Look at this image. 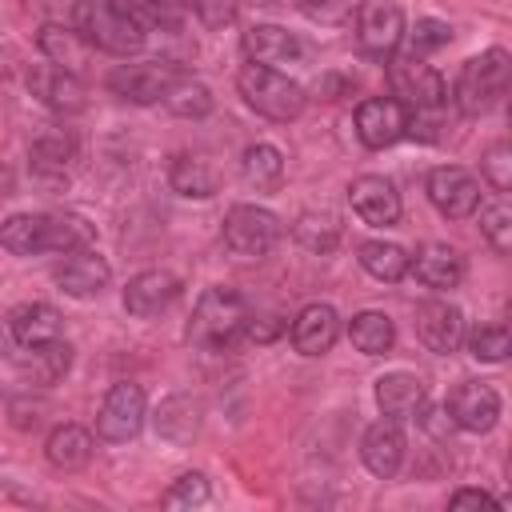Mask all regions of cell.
<instances>
[{"instance_id":"obj_15","label":"cell","mask_w":512,"mask_h":512,"mask_svg":"<svg viewBox=\"0 0 512 512\" xmlns=\"http://www.w3.org/2000/svg\"><path fill=\"white\" fill-rule=\"evenodd\" d=\"M52 280L60 284V292L76 296V300H88V296H100L112 280V268L104 256H96L92 248H76V252H64V260L56 264Z\"/></svg>"},{"instance_id":"obj_27","label":"cell","mask_w":512,"mask_h":512,"mask_svg":"<svg viewBox=\"0 0 512 512\" xmlns=\"http://www.w3.org/2000/svg\"><path fill=\"white\" fill-rule=\"evenodd\" d=\"M28 160H32V172L40 176H64V168L76 160V140L64 128H48L32 140Z\"/></svg>"},{"instance_id":"obj_19","label":"cell","mask_w":512,"mask_h":512,"mask_svg":"<svg viewBox=\"0 0 512 512\" xmlns=\"http://www.w3.org/2000/svg\"><path fill=\"white\" fill-rule=\"evenodd\" d=\"M404 432H400V420H376L368 432H364V440H360V460H364V468L372 472V476H380V480H392L396 472H400V464H404Z\"/></svg>"},{"instance_id":"obj_7","label":"cell","mask_w":512,"mask_h":512,"mask_svg":"<svg viewBox=\"0 0 512 512\" xmlns=\"http://www.w3.org/2000/svg\"><path fill=\"white\" fill-rule=\"evenodd\" d=\"M280 240V220L276 212L268 208H256V204H232L228 216H224V244L228 252L244 256V260H256V256H268Z\"/></svg>"},{"instance_id":"obj_37","label":"cell","mask_w":512,"mask_h":512,"mask_svg":"<svg viewBox=\"0 0 512 512\" xmlns=\"http://www.w3.org/2000/svg\"><path fill=\"white\" fill-rule=\"evenodd\" d=\"M468 352L476 360H488V364H500L508 356V328L504 324H476L468 332Z\"/></svg>"},{"instance_id":"obj_46","label":"cell","mask_w":512,"mask_h":512,"mask_svg":"<svg viewBox=\"0 0 512 512\" xmlns=\"http://www.w3.org/2000/svg\"><path fill=\"white\" fill-rule=\"evenodd\" d=\"M184 4H188V0H152V8H156V16H160V24H176V20H180V12H184Z\"/></svg>"},{"instance_id":"obj_1","label":"cell","mask_w":512,"mask_h":512,"mask_svg":"<svg viewBox=\"0 0 512 512\" xmlns=\"http://www.w3.org/2000/svg\"><path fill=\"white\" fill-rule=\"evenodd\" d=\"M96 232L76 212H20L0 224V248L12 256H40V252H76L92 248Z\"/></svg>"},{"instance_id":"obj_5","label":"cell","mask_w":512,"mask_h":512,"mask_svg":"<svg viewBox=\"0 0 512 512\" xmlns=\"http://www.w3.org/2000/svg\"><path fill=\"white\" fill-rule=\"evenodd\" d=\"M508 76H512V56H508L504 48H488V52L464 60V68H460V76H456V88H452L456 108H460L464 116L488 112V108L504 96Z\"/></svg>"},{"instance_id":"obj_20","label":"cell","mask_w":512,"mask_h":512,"mask_svg":"<svg viewBox=\"0 0 512 512\" xmlns=\"http://www.w3.org/2000/svg\"><path fill=\"white\" fill-rule=\"evenodd\" d=\"M244 56L252 64H268V68L284 72L288 64H296L304 56V44L288 28H280V24H252L244 32Z\"/></svg>"},{"instance_id":"obj_33","label":"cell","mask_w":512,"mask_h":512,"mask_svg":"<svg viewBox=\"0 0 512 512\" xmlns=\"http://www.w3.org/2000/svg\"><path fill=\"white\" fill-rule=\"evenodd\" d=\"M240 176H244V184H252V188H276L280 176H284V156H280V148H272V144H252V148H244Z\"/></svg>"},{"instance_id":"obj_23","label":"cell","mask_w":512,"mask_h":512,"mask_svg":"<svg viewBox=\"0 0 512 512\" xmlns=\"http://www.w3.org/2000/svg\"><path fill=\"white\" fill-rule=\"evenodd\" d=\"M408 272H416V280L424 288L444 292V288H456L464 280V256L456 248L432 240V244L416 248V256H408Z\"/></svg>"},{"instance_id":"obj_9","label":"cell","mask_w":512,"mask_h":512,"mask_svg":"<svg viewBox=\"0 0 512 512\" xmlns=\"http://www.w3.org/2000/svg\"><path fill=\"white\" fill-rule=\"evenodd\" d=\"M144 416H148V400H144V388H140V384H128V380H120V384H112V388H108V396H104V404H100V416H96V432H100V440L124 444V440H132V436L140 432Z\"/></svg>"},{"instance_id":"obj_22","label":"cell","mask_w":512,"mask_h":512,"mask_svg":"<svg viewBox=\"0 0 512 512\" xmlns=\"http://www.w3.org/2000/svg\"><path fill=\"white\" fill-rule=\"evenodd\" d=\"M8 332H12V340H16L20 348H40V344L60 340L64 320H60V312H56L52 304L28 300V304H16V308L8 312Z\"/></svg>"},{"instance_id":"obj_43","label":"cell","mask_w":512,"mask_h":512,"mask_svg":"<svg viewBox=\"0 0 512 512\" xmlns=\"http://www.w3.org/2000/svg\"><path fill=\"white\" fill-rule=\"evenodd\" d=\"M112 12H120V16H128V20H136L140 28H152V24H160V16H156V8H152V0H104Z\"/></svg>"},{"instance_id":"obj_4","label":"cell","mask_w":512,"mask_h":512,"mask_svg":"<svg viewBox=\"0 0 512 512\" xmlns=\"http://www.w3.org/2000/svg\"><path fill=\"white\" fill-rule=\"evenodd\" d=\"M68 24L88 40V48L112 52V56H132L144 48V28L120 12H112L104 0H76Z\"/></svg>"},{"instance_id":"obj_35","label":"cell","mask_w":512,"mask_h":512,"mask_svg":"<svg viewBox=\"0 0 512 512\" xmlns=\"http://www.w3.org/2000/svg\"><path fill=\"white\" fill-rule=\"evenodd\" d=\"M28 352H32V376L40 384L60 380L68 372V364H72V348L64 340H52V344H40V348H28Z\"/></svg>"},{"instance_id":"obj_29","label":"cell","mask_w":512,"mask_h":512,"mask_svg":"<svg viewBox=\"0 0 512 512\" xmlns=\"http://www.w3.org/2000/svg\"><path fill=\"white\" fill-rule=\"evenodd\" d=\"M348 340H352L356 352H364V356H384V352L392 348V340H396V324H392L388 312L368 308V312H356V316H352Z\"/></svg>"},{"instance_id":"obj_24","label":"cell","mask_w":512,"mask_h":512,"mask_svg":"<svg viewBox=\"0 0 512 512\" xmlns=\"http://www.w3.org/2000/svg\"><path fill=\"white\" fill-rule=\"evenodd\" d=\"M376 404L388 420H412L424 404V380L412 372H388L376 380Z\"/></svg>"},{"instance_id":"obj_41","label":"cell","mask_w":512,"mask_h":512,"mask_svg":"<svg viewBox=\"0 0 512 512\" xmlns=\"http://www.w3.org/2000/svg\"><path fill=\"white\" fill-rule=\"evenodd\" d=\"M296 4L316 24H344L352 16V0H296Z\"/></svg>"},{"instance_id":"obj_18","label":"cell","mask_w":512,"mask_h":512,"mask_svg":"<svg viewBox=\"0 0 512 512\" xmlns=\"http://www.w3.org/2000/svg\"><path fill=\"white\" fill-rule=\"evenodd\" d=\"M348 200H352V212L364 224H372V228H388V224L400 220V192L384 176H360V180H352Z\"/></svg>"},{"instance_id":"obj_30","label":"cell","mask_w":512,"mask_h":512,"mask_svg":"<svg viewBox=\"0 0 512 512\" xmlns=\"http://www.w3.org/2000/svg\"><path fill=\"white\" fill-rule=\"evenodd\" d=\"M196 428H200V404H196L192 396L176 392V396H168V400L156 408V432H160L164 440L184 444V440L196 436Z\"/></svg>"},{"instance_id":"obj_26","label":"cell","mask_w":512,"mask_h":512,"mask_svg":"<svg viewBox=\"0 0 512 512\" xmlns=\"http://www.w3.org/2000/svg\"><path fill=\"white\" fill-rule=\"evenodd\" d=\"M36 44H40V52H44L52 64H60V68H68V72H76V68L84 64V56H88V40H84L72 24H60V20H44Z\"/></svg>"},{"instance_id":"obj_38","label":"cell","mask_w":512,"mask_h":512,"mask_svg":"<svg viewBox=\"0 0 512 512\" xmlns=\"http://www.w3.org/2000/svg\"><path fill=\"white\" fill-rule=\"evenodd\" d=\"M404 40H408V56H428V52H436L452 40V28L444 20L424 16V20L412 24V32H404Z\"/></svg>"},{"instance_id":"obj_17","label":"cell","mask_w":512,"mask_h":512,"mask_svg":"<svg viewBox=\"0 0 512 512\" xmlns=\"http://www.w3.org/2000/svg\"><path fill=\"white\" fill-rule=\"evenodd\" d=\"M28 88L52 112H80L84 108V80L60 64H52V60H44L28 72Z\"/></svg>"},{"instance_id":"obj_45","label":"cell","mask_w":512,"mask_h":512,"mask_svg":"<svg viewBox=\"0 0 512 512\" xmlns=\"http://www.w3.org/2000/svg\"><path fill=\"white\" fill-rule=\"evenodd\" d=\"M448 504H452V508H500V500L488 496L484 488H456Z\"/></svg>"},{"instance_id":"obj_36","label":"cell","mask_w":512,"mask_h":512,"mask_svg":"<svg viewBox=\"0 0 512 512\" xmlns=\"http://www.w3.org/2000/svg\"><path fill=\"white\" fill-rule=\"evenodd\" d=\"M296 240L304 248H312V252H332L336 240H340V224H336V216H312L308 212L296 224Z\"/></svg>"},{"instance_id":"obj_14","label":"cell","mask_w":512,"mask_h":512,"mask_svg":"<svg viewBox=\"0 0 512 512\" xmlns=\"http://www.w3.org/2000/svg\"><path fill=\"white\" fill-rule=\"evenodd\" d=\"M180 296V280L164 268H148V272H136L124 288V312L136 316V320H152L160 312H168Z\"/></svg>"},{"instance_id":"obj_34","label":"cell","mask_w":512,"mask_h":512,"mask_svg":"<svg viewBox=\"0 0 512 512\" xmlns=\"http://www.w3.org/2000/svg\"><path fill=\"white\" fill-rule=\"evenodd\" d=\"M480 232H484V240H488L500 256L512 248V208H508L504 196H496L488 208H480Z\"/></svg>"},{"instance_id":"obj_10","label":"cell","mask_w":512,"mask_h":512,"mask_svg":"<svg viewBox=\"0 0 512 512\" xmlns=\"http://www.w3.org/2000/svg\"><path fill=\"white\" fill-rule=\"evenodd\" d=\"M428 200L436 204L440 216L448 220H464L480 208V184L468 168H456V164H444V168H432L428 172Z\"/></svg>"},{"instance_id":"obj_6","label":"cell","mask_w":512,"mask_h":512,"mask_svg":"<svg viewBox=\"0 0 512 512\" xmlns=\"http://www.w3.org/2000/svg\"><path fill=\"white\" fill-rule=\"evenodd\" d=\"M388 84H392V100H400L408 112H436L448 96L444 76L432 64H424V56L388 60Z\"/></svg>"},{"instance_id":"obj_31","label":"cell","mask_w":512,"mask_h":512,"mask_svg":"<svg viewBox=\"0 0 512 512\" xmlns=\"http://www.w3.org/2000/svg\"><path fill=\"white\" fill-rule=\"evenodd\" d=\"M160 104H164L172 116H184V120H200V116H208V112H212V92H208V84L192 80L188 72H176V80L164 88Z\"/></svg>"},{"instance_id":"obj_11","label":"cell","mask_w":512,"mask_h":512,"mask_svg":"<svg viewBox=\"0 0 512 512\" xmlns=\"http://www.w3.org/2000/svg\"><path fill=\"white\" fill-rule=\"evenodd\" d=\"M356 136L364 148H392L408 136V108L392 96H372L356 108Z\"/></svg>"},{"instance_id":"obj_12","label":"cell","mask_w":512,"mask_h":512,"mask_svg":"<svg viewBox=\"0 0 512 512\" xmlns=\"http://www.w3.org/2000/svg\"><path fill=\"white\" fill-rule=\"evenodd\" d=\"M176 64H160V60H148V64H120L116 72H108V88L128 100V104H160L164 88L176 80Z\"/></svg>"},{"instance_id":"obj_8","label":"cell","mask_w":512,"mask_h":512,"mask_svg":"<svg viewBox=\"0 0 512 512\" xmlns=\"http://www.w3.org/2000/svg\"><path fill=\"white\" fill-rule=\"evenodd\" d=\"M404 40V12L396 0H360L356 4V44L364 56H392Z\"/></svg>"},{"instance_id":"obj_47","label":"cell","mask_w":512,"mask_h":512,"mask_svg":"<svg viewBox=\"0 0 512 512\" xmlns=\"http://www.w3.org/2000/svg\"><path fill=\"white\" fill-rule=\"evenodd\" d=\"M252 4H276V0H252Z\"/></svg>"},{"instance_id":"obj_28","label":"cell","mask_w":512,"mask_h":512,"mask_svg":"<svg viewBox=\"0 0 512 512\" xmlns=\"http://www.w3.org/2000/svg\"><path fill=\"white\" fill-rule=\"evenodd\" d=\"M356 260L372 280H384V284H396L408 276V252L392 240H364L356 248Z\"/></svg>"},{"instance_id":"obj_2","label":"cell","mask_w":512,"mask_h":512,"mask_svg":"<svg viewBox=\"0 0 512 512\" xmlns=\"http://www.w3.org/2000/svg\"><path fill=\"white\" fill-rule=\"evenodd\" d=\"M244 324H248V304L236 288H208L200 292L192 320H188V340L204 352H228L244 340Z\"/></svg>"},{"instance_id":"obj_32","label":"cell","mask_w":512,"mask_h":512,"mask_svg":"<svg viewBox=\"0 0 512 512\" xmlns=\"http://www.w3.org/2000/svg\"><path fill=\"white\" fill-rule=\"evenodd\" d=\"M168 184H172L180 196H196V200H204V196L216 192L212 168H208L200 156H188V152L172 156V164H168Z\"/></svg>"},{"instance_id":"obj_13","label":"cell","mask_w":512,"mask_h":512,"mask_svg":"<svg viewBox=\"0 0 512 512\" xmlns=\"http://www.w3.org/2000/svg\"><path fill=\"white\" fill-rule=\"evenodd\" d=\"M444 408L452 416V428H464V432H488L500 420V396H496V388H488L480 380L456 384L448 392Z\"/></svg>"},{"instance_id":"obj_16","label":"cell","mask_w":512,"mask_h":512,"mask_svg":"<svg viewBox=\"0 0 512 512\" xmlns=\"http://www.w3.org/2000/svg\"><path fill=\"white\" fill-rule=\"evenodd\" d=\"M416 336L424 340L428 352H456L464 344V312L448 300H424L416 308Z\"/></svg>"},{"instance_id":"obj_44","label":"cell","mask_w":512,"mask_h":512,"mask_svg":"<svg viewBox=\"0 0 512 512\" xmlns=\"http://www.w3.org/2000/svg\"><path fill=\"white\" fill-rule=\"evenodd\" d=\"M280 316H252L248 312V324H244V340H256V344H264V340H272V336H280Z\"/></svg>"},{"instance_id":"obj_21","label":"cell","mask_w":512,"mask_h":512,"mask_svg":"<svg viewBox=\"0 0 512 512\" xmlns=\"http://www.w3.org/2000/svg\"><path fill=\"white\" fill-rule=\"evenodd\" d=\"M340 336V316L332 304H304L292 320V348L300 356H324Z\"/></svg>"},{"instance_id":"obj_3","label":"cell","mask_w":512,"mask_h":512,"mask_svg":"<svg viewBox=\"0 0 512 512\" xmlns=\"http://www.w3.org/2000/svg\"><path fill=\"white\" fill-rule=\"evenodd\" d=\"M236 84H240L244 104L252 112H260V116L276 120V124H288V120H296L304 112V88L288 72H280V68H268V64H252L248 60L236 72Z\"/></svg>"},{"instance_id":"obj_42","label":"cell","mask_w":512,"mask_h":512,"mask_svg":"<svg viewBox=\"0 0 512 512\" xmlns=\"http://www.w3.org/2000/svg\"><path fill=\"white\" fill-rule=\"evenodd\" d=\"M192 8H196V16L208 24V28H224V24H232V16H236V0H188Z\"/></svg>"},{"instance_id":"obj_25","label":"cell","mask_w":512,"mask_h":512,"mask_svg":"<svg viewBox=\"0 0 512 512\" xmlns=\"http://www.w3.org/2000/svg\"><path fill=\"white\" fill-rule=\"evenodd\" d=\"M44 456L56 472H80L92 460V432L80 424H56L44 440Z\"/></svg>"},{"instance_id":"obj_40","label":"cell","mask_w":512,"mask_h":512,"mask_svg":"<svg viewBox=\"0 0 512 512\" xmlns=\"http://www.w3.org/2000/svg\"><path fill=\"white\" fill-rule=\"evenodd\" d=\"M480 172H484V180H488L500 196L512 188V148H508V140H496V144L484 152Z\"/></svg>"},{"instance_id":"obj_39","label":"cell","mask_w":512,"mask_h":512,"mask_svg":"<svg viewBox=\"0 0 512 512\" xmlns=\"http://www.w3.org/2000/svg\"><path fill=\"white\" fill-rule=\"evenodd\" d=\"M208 500V476L204 472H184L172 480V488L160 496L164 508H196Z\"/></svg>"}]
</instances>
